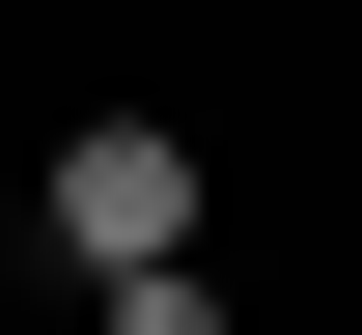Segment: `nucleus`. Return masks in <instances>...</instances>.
<instances>
[{
  "label": "nucleus",
  "mask_w": 362,
  "mask_h": 335,
  "mask_svg": "<svg viewBox=\"0 0 362 335\" xmlns=\"http://www.w3.org/2000/svg\"><path fill=\"white\" fill-rule=\"evenodd\" d=\"M195 195H223V168H195L168 112H84V140L28 168V224H56V280L112 307V280H195Z\"/></svg>",
  "instance_id": "nucleus-1"
},
{
  "label": "nucleus",
  "mask_w": 362,
  "mask_h": 335,
  "mask_svg": "<svg viewBox=\"0 0 362 335\" xmlns=\"http://www.w3.org/2000/svg\"><path fill=\"white\" fill-rule=\"evenodd\" d=\"M84 335H251V307H223V280H112Z\"/></svg>",
  "instance_id": "nucleus-2"
}]
</instances>
